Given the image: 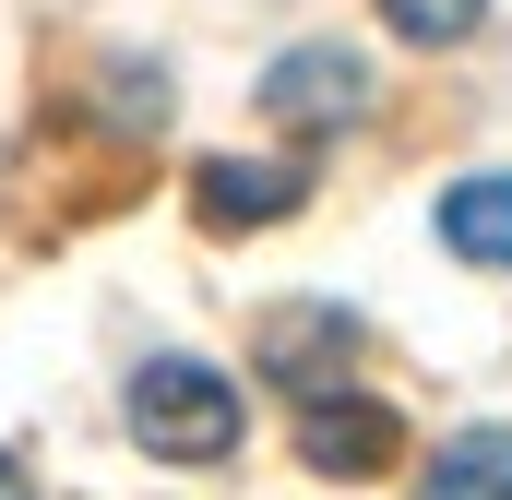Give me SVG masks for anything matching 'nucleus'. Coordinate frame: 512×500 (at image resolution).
Returning a JSON list of instances; mask_svg holds the SVG:
<instances>
[{"mask_svg": "<svg viewBox=\"0 0 512 500\" xmlns=\"http://www.w3.org/2000/svg\"><path fill=\"white\" fill-rule=\"evenodd\" d=\"M131 441H143L155 465H227V453H239V393H227V370H203V358H143V381H131Z\"/></svg>", "mask_w": 512, "mask_h": 500, "instance_id": "nucleus-1", "label": "nucleus"}, {"mask_svg": "<svg viewBox=\"0 0 512 500\" xmlns=\"http://www.w3.org/2000/svg\"><path fill=\"white\" fill-rule=\"evenodd\" d=\"M393 453H405V429H393V405L370 393H298V465L310 477H393Z\"/></svg>", "mask_w": 512, "mask_h": 500, "instance_id": "nucleus-2", "label": "nucleus"}, {"mask_svg": "<svg viewBox=\"0 0 512 500\" xmlns=\"http://www.w3.org/2000/svg\"><path fill=\"white\" fill-rule=\"evenodd\" d=\"M251 358L286 381V393H334V381L358 370V310H334V298L262 310V322H251Z\"/></svg>", "mask_w": 512, "mask_h": 500, "instance_id": "nucleus-3", "label": "nucleus"}, {"mask_svg": "<svg viewBox=\"0 0 512 500\" xmlns=\"http://www.w3.org/2000/svg\"><path fill=\"white\" fill-rule=\"evenodd\" d=\"M262 108H274L286 131H346L358 108H370V60L334 48V36H322V48H286L274 84H262Z\"/></svg>", "mask_w": 512, "mask_h": 500, "instance_id": "nucleus-4", "label": "nucleus"}, {"mask_svg": "<svg viewBox=\"0 0 512 500\" xmlns=\"http://www.w3.org/2000/svg\"><path fill=\"white\" fill-rule=\"evenodd\" d=\"M191 203H203V227H286L310 203V179L298 167H251V155H215V167H191Z\"/></svg>", "mask_w": 512, "mask_h": 500, "instance_id": "nucleus-5", "label": "nucleus"}, {"mask_svg": "<svg viewBox=\"0 0 512 500\" xmlns=\"http://www.w3.org/2000/svg\"><path fill=\"white\" fill-rule=\"evenodd\" d=\"M441 250H465L477 274H512V179H453L441 191Z\"/></svg>", "mask_w": 512, "mask_h": 500, "instance_id": "nucleus-6", "label": "nucleus"}, {"mask_svg": "<svg viewBox=\"0 0 512 500\" xmlns=\"http://www.w3.org/2000/svg\"><path fill=\"white\" fill-rule=\"evenodd\" d=\"M417 500H512V429H465V441H441V465H429V489Z\"/></svg>", "mask_w": 512, "mask_h": 500, "instance_id": "nucleus-7", "label": "nucleus"}, {"mask_svg": "<svg viewBox=\"0 0 512 500\" xmlns=\"http://www.w3.org/2000/svg\"><path fill=\"white\" fill-rule=\"evenodd\" d=\"M393 36H417V48H465L477 24H489V0H382Z\"/></svg>", "mask_w": 512, "mask_h": 500, "instance_id": "nucleus-8", "label": "nucleus"}, {"mask_svg": "<svg viewBox=\"0 0 512 500\" xmlns=\"http://www.w3.org/2000/svg\"><path fill=\"white\" fill-rule=\"evenodd\" d=\"M0 500H36V477H24V465H12V453H0Z\"/></svg>", "mask_w": 512, "mask_h": 500, "instance_id": "nucleus-9", "label": "nucleus"}]
</instances>
